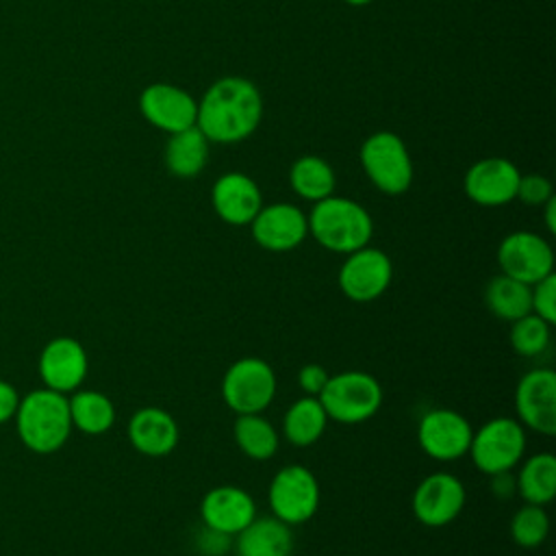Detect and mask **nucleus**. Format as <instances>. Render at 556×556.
Listing matches in <instances>:
<instances>
[{
    "instance_id": "28",
    "label": "nucleus",
    "mask_w": 556,
    "mask_h": 556,
    "mask_svg": "<svg viewBox=\"0 0 556 556\" xmlns=\"http://www.w3.org/2000/svg\"><path fill=\"white\" fill-rule=\"evenodd\" d=\"M70 400L72 428L85 434H102L115 424V406L100 391H76Z\"/></svg>"
},
{
    "instance_id": "33",
    "label": "nucleus",
    "mask_w": 556,
    "mask_h": 556,
    "mask_svg": "<svg viewBox=\"0 0 556 556\" xmlns=\"http://www.w3.org/2000/svg\"><path fill=\"white\" fill-rule=\"evenodd\" d=\"M328 378H330L328 369L324 365H319V363H306L298 371L300 389L304 391V395H313V397H317L324 391Z\"/></svg>"
},
{
    "instance_id": "7",
    "label": "nucleus",
    "mask_w": 556,
    "mask_h": 556,
    "mask_svg": "<svg viewBox=\"0 0 556 556\" xmlns=\"http://www.w3.org/2000/svg\"><path fill=\"white\" fill-rule=\"evenodd\" d=\"M276 374L271 365L258 356L235 361L222 380V397L237 415L263 413L276 395Z\"/></svg>"
},
{
    "instance_id": "22",
    "label": "nucleus",
    "mask_w": 556,
    "mask_h": 556,
    "mask_svg": "<svg viewBox=\"0 0 556 556\" xmlns=\"http://www.w3.org/2000/svg\"><path fill=\"white\" fill-rule=\"evenodd\" d=\"M208 143L198 126L172 132L163 154L167 172L178 178H195L206 167Z\"/></svg>"
},
{
    "instance_id": "14",
    "label": "nucleus",
    "mask_w": 556,
    "mask_h": 556,
    "mask_svg": "<svg viewBox=\"0 0 556 556\" xmlns=\"http://www.w3.org/2000/svg\"><path fill=\"white\" fill-rule=\"evenodd\" d=\"M139 111L150 126L172 135L195 126L198 100L178 85L152 83L139 93Z\"/></svg>"
},
{
    "instance_id": "1",
    "label": "nucleus",
    "mask_w": 556,
    "mask_h": 556,
    "mask_svg": "<svg viewBox=\"0 0 556 556\" xmlns=\"http://www.w3.org/2000/svg\"><path fill=\"white\" fill-rule=\"evenodd\" d=\"M263 119V96L243 76L215 80L198 100L195 126L213 143H239L248 139Z\"/></svg>"
},
{
    "instance_id": "35",
    "label": "nucleus",
    "mask_w": 556,
    "mask_h": 556,
    "mask_svg": "<svg viewBox=\"0 0 556 556\" xmlns=\"http://www.w3.org/2000/svg\"><path fill=\"white\" fill-rule=\"evenodd\" d=\"M491 493L497 500H508L517 493V478L510 471H500L491 476Z\"/></svg>"
},
{
    "instance_id": "15",
    "label": "nucleus",
    "mask_w": 556,
    "mask_h": 556,
    "mask_svg": "<svg viewBox=\"0 0 556 556\" xmlns=\"http://www.w3.org/2000/svg\"><path fill=\"white\" fill-rule=\"evenodd\" d=\"M252 239L267 252L295 250L308 237V219L304 211L291 202L263 204L250 222Z\"/></svg>"
},
{
    "instance_id": "18",
    "label": "nucleus",
    "mask_w": 556,
    "mask_h": 556,
    "mask_svg": "<svg viewBox=\"0 0 556 556\" xmlns=\"http://www.w3.org/2000/svg\"><path fill=\"white\" fill-rule=\"evenodd\" d=\"M211 204L222 222L230 226H250L263 206V193L256 180L248 174L228 172L213 182Z\"/></svg>"
},
{
    "instance_id": "13",
    "label": "nucleus",
    "mask_w": 556,
    "mask_h": 556,
    "mask_svg": "<svg viewBox=\"0 0 556 556\" xmlns=\"http://www.w3.org/2000/svg\"><path fill=\"white\" fill-rule=\"evenodd\" d=\"M465 484L447 471L428 473L413 493V515L430 528H441L454 521L465 508Z\"/></svg>"
},
{
    "instance_id": "26",
    "label": "nucleus",
    "mask_w": 556,
    "mask_h": 556,
    "mask_svg": "<svg viewBox=\"0 0 556 556\" xmlns=\"http://www.w3.org/2000/svg\"><path fill=\"white\" fill-rule=\"evenodd\" d=\"M486 308L502 321H515L530 311V285L515 280L506 274H497L484 289Z\"/></svg>"
},
{
    "instance_id": "29",
    "label": "nucleus",
    "mask_w": 556,
    "mask_h": 556,
    "mask_svg": "<svg viewBox=\"0 0 556 556\" xmlns=\"http://www.w3.org/2000/svg\"><path fill=\"white\" fill-rule=\"evenodd\" d=\"M549 532V517L539 504H523L510 519V536L523 549L539 547Z\"/></svg>"
},
{
    "instance_id": "5",
    "label": "nucleus",
    "mask_w": 556,
    "mask_h": 556,
    "mask_svg": "<svg viewBox=\"0 0 556 556\" xmlns=\"http://www.w3.org/2000/svg\"><path fill=\"white\" fill-rule=\"evenodd\" d=\"M358 159L371 185L387 195H400L413 185V159L400 135L391 130L369 135Z\"/></svg>"
},
{
    "instance_id": "6",
    "label": "nucleus",
    "mask_w": 556,
    "mask_h": 556,
    "mask_svg": "<svg viewBox=\"0 0 556 556\" xmlns=\"http://www.w3.org/2000/svg\"><path fill=\"white\" fill-rule=\"evenodd\" d=\"M526 452V428L513 417H493L471 434L469 452L473 465L486 473L510 471Z\"/></svg>"
},
{
    "instance_id": "17",
    "label": "nucleus",
    "mask_w": 556,
    "mask_h": 556,
    "mask_svg": "<svg viewBox=\"0 0 556 556\" xmlns=\"http://www.w3.org/2000/svg\"><path fill=\"white\" fill-rule=\"evenodd\" d=\"M87 352L72 337H56L46 343L39 356V376L52 391H76L87 376Z\"/></svg>"
},
{
    "instance_id": "3",
    "label": "nucleus",
    "mask_w": 556,
    "mask_h": 556,
    "mask_svg": "<svg viewBox=\"0 0 556 556\" xmlns=\"http://www.w3.org/2000/svg\"><path fill=\"white\" fill-rule=\"evenodd\" d=\"M22 443L37 454H52L65 445L72 432L70 400L52 389H35L20 400L15 410Z\"/></svg>"
},
{
    "instance_id": "12",
    "label": "nucleus",
    "mask_w": 556,
    "mask_h": 556,
    "mask_svg": "<svg viewBox=\"0 0 556 556\" xmlns=\"http://www.w3.org/2000/svg\"><path fill=\"white\" fill-rule=\"evenodd\" d=\"M473 428L465 415L452 408L428 410L417 426L419 447L434 460H458L469 452Z\"/></svg>"
},
{
    "instance_id": "36",
    "label": "nucleus",
    "mask_w": 556,
    "mask_h": 556,
    "mask_svg": "<svg viewBox=\"0 0 556 556\" xmlns=\"http://www.w3.org/2000/svg\"><path fill=\"white\" fill-rule=\"evenodd\" d=\"M17 404H20L17 391L9 382L0 380V426L15 415Z\"/></svg>"
},
{
    "instance_id": "37",
    "label": "nucleus",
    "mask_w": 556,
    "mask_h": 556,
    "mask_svg": "<svg viewBox=\"0 0 556 556\" xmlns=\"http://www.w3.org/2000/svg\"><path fill=\"white\" fill-rule=\"evenodd\" d=\"M543 208H545V226H547V230L554 235V232H556V198H549V200L543 204Z\"/></svg>"
},
{
    "instance_id": "9",
    "label": "nucleus",
    "mask_w": 556,
    "mask_h": 556,
    "mask_svg": "<svg viewBox=\"0 0 556 556\" xmlns=\"http://www.w3.org/2000/svg\"><path fill=\"white\" fill-rule=\"evenodd\" d=\"M393 278V265L387 252L363 245L350 254L339 267V289L352 302H371L380 298Z\"/></svg>"
},
{
    "instance_id": "11",
    "label": "nucleus",
    "mask_w": 556,
    "mask_h": 556,
    "mask_svg": "<svg viewBox=\"0 0 556 556\" xmlns=\"http://www.w3.org/2000/svg\"><path fill=\"white\" fill-rule=\"evenodd\" d=\"M515 413L523 428L539 434H556V374L536 367L523 374L515 389Z\"/></svg>"
},
{
    "instance_id": "30",
    "label": "nucleus",
    "mask_w": 556,
    "mask_h": 556,
    "mask_svg": "<svg viewBox=\"0 0 556 556\" xmlns=\"http://www.w3.org/2000/svg\"><path fill=\"white\" fill-rule=\"evenodd\" d=\"M549 343V324L534 313L513 321L510 345L519 356H539Z\"/></svg>"
},
{
    "instance_id": "31",
    "label": "nucleus",
    "mask_w": 556,
    "mask_h": 556,
    "mask_svg": "<svg viewBox=\"0 0 556 556\" xmlns=\"http://www.w3.org/2000/svg\"><path fill=\"white\" fill-rule=\"evenodd\" d=\"M530 311L545 319L549 326L556 324V276L549 274L530 287Z\"/></svg>"
},
{
    "instance_id": "2",
    "label": "nucleus",
    "mask_w": 556,
    "mask_h": 556,
    "mask_svg": "<svg viewBox=\"0 0 556 556\" xmlns=\"http://www.w3.org/2000/svg\"><path fill=\"white\" fill-rule=\"evenodd\" d=\"M308 219V235L337 254H350L363 245H369L374 235L371 215L363 204L343 195H328L313 202Z\"/></svg>"
},
{
    "instance_id": "21",
    "label": "nucleus",
    "mask_w": 556,
    "mask_h": 556,
    "mask_svg": "<svg viewBox=\"0 0 556 556\" xmlns=\"http://www.w3.org/2000/svg\"><path fill=\"white\" fill-rule=\"evenodd\" d=\"M237 536V556H291L293 532L276 517H254Z\"/></svg>"
},
{
    "instance_id": "10",
    "label": "nucleus",
    "mask_w": 556,
    "mask_h": 556,
    "mask_svg": "<svg viewBox=\"0 0 556 556\" xmlns=\"http://www.w3.org/2000/svg\"><path fill=\"white\" fill-rule=\"evenodd\" d=\"M497 265L502 274L532 287L554 274V250L541 235L515 230L500 241Z\"/></svg>"
},
{
    "instance_id": "34",
    "label": "nucleus",
    "mask_w": 556,
    "mask_h": 556,
    "mask_svg": "<svg viewBox=\"0 0 556 556\" xmlns=\"http://www.w3.org/2000/svg\"><path fill=\"white\" fill-rule=\"evenodd\" d=\"M228 545H230L228 534L217 532V530L202 523V528L195 536V547L202 556H224L228 552Z\"/></svg>"
},
{
    "instance_id": "20",
    "label": "nucleus",
    "mask_w": 556,
    "mask_h": 556,
    "mask_svg": "<svg viewBox=\"0 0 556 556\" xmlns=\"http://www.w3.org/2000/svg\"><path fill=\"white\" fill-rule=\"evenodd\" d=\"M178 424L159 406H143L128 421V441L143 456H165L178 445Z\"/></svg>"
},
{
    "instance_id": "19",
    "label": "nucleus",
    "mask_w": 556,
    "mask_h": 556,
    "mask_svg": "<svg viewBox=\"0 0 556 556\" xmlns=\"http://www.w3.org/2000/svg\"><path fill=\"white\" fill-rule=\"evenodd\" d=\"M256 517L254 497L232 484H222L204 493L200 502V519L204 526L228 536L239 534Z\"/></svg>"
},
{
    "instance_id": "24",
    "label": "nucleus",
    "mask_w": 556,
    "mask_h": 556,
    "mask_svg": "<svg viewBox=\"0 0 556 556\" xmlns=\"http://www.w3.org/2000/svg\"><path fill=\"white\" fill-rule=\"evenodd\" d=\"M517 478V493L526 504L545 506L556 495V456L552 452H539L523 460Z\"/></svg>"
},
{
    "instance_id": "38",
    "label": "nucleus",
    "mask_w": 556,
    "mask_h": 556,
    "mask_svg": "<svg viewBox=\"0 0 556 556\" xmlns=\"http://www.w3.org/2000/svg\"><path fill=\"white\" fill-rule=\"evenodd\" d=\"M345 4H350V7H365V4H369V2H374V0H343Z\"/></svg>"
},
{
    "instance_id": "8",
    "label": "nucleus",
    "mask_w": 556,
    "mask_h": 556,
    "mask_svg": "<svg viewBox=\"0 0 556 556\" xmlns=\"http://www.w3.org/2000/svg\"><path fill=\"white\" fill-rule=\"evenodd\" d=\"M267 500L276 519L287 526H298L317 513L319 482L311 469L302 465H287L274 473Z\"/></svg>"
},
{
    "instance_id": "4",
    "label": "nucleus",
    "mask_w": 556,
    "mask_h": 556,
    "mask_svg": "<svg viewBox=\"0 0 556 556\" xmlns=\"http://www.w3.org/2000/svg\"><path fill=\"white\" fill-rule=\"evenodd\" d=\"M317 397L328 419L352 426L371 419L380 410L382 387L367 371H341L328 378Z\"/></svg>"
},
{
    "instance_id": "23",
    "label": "nucleus",
    "mask_w": 556,
    "mask_h": 556,
    "mask_svg": "<svg viewBox=\"0 0 556 556\" xmlns=\"http://www.w3.org/2000/svg\"><path fill=\"white\" fill-rule=\"evenodd\" d=\"M328 426V415L319 397L304 395L295 400L282 417V434L293 447H308L319 441Z\"/></svg>"
},
{
    "instance_id": "25",
    "label": "nucleus",
    "mask_w": 556,
    "mask_h": 556,
    "mask_svg": "<svg viewBox=\"0 0 556 556\" xmlns=\"http://www.w3.org/2000/svg\"><path fill=\"white\" fill-rule=\"evenodd\" d=\"M289 185L300 198L308 202H319L334 193L337 178L334 169L326 159L317 154H304L291 165Z\"/></svg>"
},
{
    "instance_id": "27",
    "label": "nucleus",
    "mask_w": 556,
    "mask_h": 556,
    "mask_svg": "<svg viewBox=\"0 0 556 556\" xmlns=\"http://www.w3.org/2000/svg\"><path fill=\"white\" fill-rule=\"evenodd\" d=\"M235 443L252 460H269L278 452V432L263 413L237 415Z\"/></svg>"
},
{
    "instance_id": "32",
    "label": "nucleus",
    "mask_w": 556,
    "mask_h": 556,
    "mask_svg": "<svg viewBox=\"0 0 556 556\" xmlns=\"http://www.w3.org/2000/svg\"><path fill=\"white\" fill-rule=\"evenodd\" d=\"M515 198L528 206H543L549 198H554V187L543 174H526L519 176Z\"/></svg>"
},
{
    "instance_id": "16",
    "label": "nucleus",
    "mask_w": 556,
    "mask_h": 556,
    "mask_svg": "<svg viewBox=\"0 0 556 556\" xmlns=\"http://www.w3.org/2000/svg\"><path fill=\"white\" fill-rule=\"evenodd\" d=\"M521 172L504 156H486L476 161L465 178L463 189L467 198L480 206H502L515 200Z\"/></svg>"
}]
</instances>
